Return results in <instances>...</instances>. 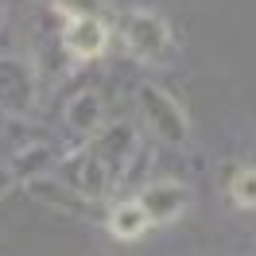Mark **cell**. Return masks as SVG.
I'll return each mask as SVG.
<instances>
[{
  "mask_svg": "<svg viewBox=\"0 0 256 256\" xmlns=\"http://www.w3.org/2000/svg\"><path fill=\"white\" fill-rule=\"evenodd\" d=\"M120 39L132 58H140L148 66H163L175 54V35L167 28V20L148 12V8H132L120 20Z\"/></svg>",
  "mask_w": 256,
  "mask_h": 256,
  "instance_id": "obj_1",
  "label": "cell"
},
{
  "mask_svg": "<svg viewBox=\"0 0 256 256\" xmlns=\"http://www.w3.org/2000/svg\"><path fill=\"white\" fill-rule=\"evenodd\" d=\"M136 105H140L144 128L156 136V140L175 144V148L190 140V116H186V109H182L163 86H152V82L140 86V90H136Z\"/></svg>",
  "mask_w": 256,
  "mask_h": 256,
  "instance_id": "obj_2",
  "label": "cell"
},
{
  "mask_svg": "<svg viewBox=\"0 0 256 256\" xmlns=\"http://www.w3.org/2000/svg\"><path fill=\"white\" fill-rule=\"evenodd\" d=\"M39 105V74L24 54H0V112L32 116Z\"/></svg>",
  "mask_w": 256,
  "mask_h": 256,
  "instance_id": "obj_3",
  "label": "cell"
},
{
  "mask_svg": "<svg viewBox=\"0 0 256 256\" xmlns=\"http://www.w3.org/2000/svg\"><path fill=\"white\" fill-rule=\"evenodd\" d=\"M54 175L62 178V182H66L74 194L90 198V202L109 198L112 186H116V178H112V175H109V167H105V163H101L94 152H90V144H82L78 152H70L66 160L54 163Z\"/></svg>",
  "mask_w": 256,
  "mask_h": 256,
  "instance_id": "obj_4",
  "label": "cell"
},
{
  "mask_svg": "<svg viewBox=\"0 0 256 256\" xmlns=\"http://www.w3.org/2000/svg\"><path fill=\"white\" fill-rule=\"evenodd\" d=\"M86 144H90V152H94L97 160L109 167V175L120 182V178L128 175L132 160H136V152H140V136H136L132 124L120 120V124H105L97 136H90Z\"/></svg>",
  "mask_w": 256,
  "mask_h": 256,
  "instance_id": "obj_5",
  "label": "cell"
},
{
  "mask_svg": "<svg viewBox=\"0 0 256 256\" xmlns=\"http://www.w3.org/2000/svg\"><path fill=\"white\" fill-rule=\"evenodd\" d=\"M136 202H140L144 214L152 218V229H156V225H171L190 210V186H186V182H175V178H160V182H148L144 190L136 194Z\"/></svg>",
  "mask_w": 256,
  "mask_h": 256,
  "instance_id": "obj_6",
  "label": "cell"
},
{
  "mask_svg": "<svg viewBox=\"0 0 256 256\" xmlns=\"http://www.w3.org/2000/svg\"><path fill=\"white\" fill-rule=\"evenodd\" d=\"M66 50L78 58V62H90V58H101L105 47H109V28L101 16H78V20H66V32H62Z\"/></svg>",
  "mask_w": 256,
  "mask_h": 256,
  "instance_id": "obj_7",
  "label": "cell"
},
{
  "mask_svg": "<svg viewBox=\"0 0 256 256\" xmlns=\"http://www.w3.org/2000/svg\"><path fill=\"white\" fill-rule=\"evenodd\" d=\"M62 120L70 132H78V136H97L101 128H105V105H101V97L94 94V90H82V94H74L70 101H66V112Z\"/></svg>",
  "mask_w": 256,
  "mask_h": 256,
  "instance_id": "obj_8",
  "label": "cell"
},
{
  "mask_svg": "<svg viewBox=\"0 0 256 256\" xmlns=\"http://www.w3.org/2000/svg\"><path fill=\"white\" fill-rule=\"evenodd\" d=\"M105 229H109V237L116 240H140L152 229V218L144 214V206L136 202V198H124V202H116L109 210V218H105Z\"/></svg>",
  "mask_w": 256,
  "mask_h": 256,
  "instance_id": "obj_9",
  "label": "cell"
},
{
  "mask_svg": "<svg viewBox=\"0 0 256 256\" xmlns=\"http://www.w3.org/2000/svg\"><path fill=\"white\" fill-rule=\"evenodd\" d=\"M8 171H12L20 182H35V178H43V175L54 171V152H50L47 144H28L12 156Z\"/></svg>",
  "mask_w": 256,
  "mask_h": 256,
  "instance_id": "obj_10",
  "label": "cell"
},
{
  "mask_svg": "<svg viewBox=\"0 0 256 256\" xmlns=\"http://www.w3.org/2000/svg\"><path fill=\"white\" fill-rule=\"evenodd\" d=\"M229 198L240 210H256V167H237L229 178Z\"/></svg>",
  "mask_w": 256,
  "mask_h": 256,
  "instance_id": "obj_11",
  "label": "cell"
},
{
  "mask_svg": "<svg viewBox=\"0 0 256 256\" xmlns=\"http://www.w3.org/2000/svg\"><path fill=\"white\" fill-rule=\"evenodd\" d=\"M54 12L66 20L78 16H101V0H54Z\"/></svg>",
  "mask_w": 256,
  "mask_h": 256,
  "instance_id": "obj_12",
  "label": "cell"
},
{
  "mask_svg": "<svg viewBox=\"0 0 256 256\" xmlns=\"http://www.w3.org/2000/svg\"><path fill=\"white\" fill-rule=\"evenodd\" d=\"M12 171H8V167H0V198H4V194H8V186H12Z\"/></svg>",
  "mask_w": 256,
  "mask_h": 256,
  "instance_id": "obj_13",
  "label": "cell"
}]
</instances>
